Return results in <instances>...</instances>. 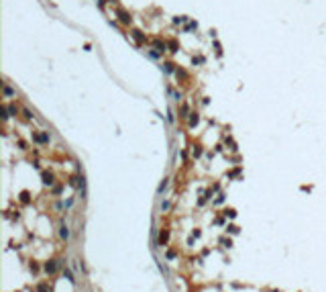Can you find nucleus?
<instances>
[{"instance_id": "1", "label": "nucleus", "mask_w": 326, "mask_h": 292, "mask_svg": "<svg viewBox=\"0 0 326 292\" xmlns=\"http://www.w3.org/2000/svg\"><path fill=\"white\" fill-rule=\"evenodd\" d=\"M116 14H118V20H120V22H124V25H129V22H131V14H129L126 10L118 8V10H116Z\"/></svg>"}, {"instance_id": "2", "label": "nucleus", "mask_w": 326, "mask_h": 292, "mask_svg": "<svg viewBox=\"0 0 326 292\" xmlns=\"http://www.w3.org/2000/svg\"><path fill=\"white\" fill-rule=\"evenodd\" d=\"M55 270H57V263H55V261H47V263H45V272H49V274H53V272H55Z\"/></svg>"}, {"instance_id": "3", "label": "nucleus", "mask_w": 326, "mask_h": 292, "mask_svg": "<svg viewBox=\"0 0 326 292\" xmlns=\"http://www.w3.org/2000/svg\"><path fill=\"white\" fill-rule=\"evenodd\" d=\"M131 35H133V37H135V39H137V41H139V43H143V41H145V37H143V35H141V31H133V33H131Z\"/></svg>"}, {"instance_id": "4", "label": "nucleus", "mask_w": 326, "mask_h": 292, "mask_svg": "<svg viewBox=\"0 0 326 292\" xmlns=\"http://www.w3.org/2000/svg\"><path fill=\"white\" fill-rule=\"evenodd\" d=\"M59 235H61V239H67V237H69V231H67V227H65V225H61V231H59Z\"/></svg>"}, {"instance_id": "5", "label": "nucleus", "mask_w": 326, "mask_h": 292, "mask_svg": "<svg viewBox=\"0 0 326 292\" xmlns=\"http://www.w3.org/2000/svg\"><path fill=\"white\" fill-rule=\"evenodd\" d=\"M43 182H45V184H51L53 180H51V176H49V174H43Z\"/></svg>"}, {"instance_id": "6", "label": "nucleus", "mask_w": 326, "mask_h": 292, "mask_svg": "<svg viewBox=\"0 0 326 292\" xmlns=\"http://www.w3.org/2000/svg\"><path fill=\"white\" fill-rule=\"evenodd\" d=\"M165 241H167V233H161V235H159V243L163 245V243H165Z\"/></svg>"}, {"instance_id": "7", "label": "nucleus", "mask_w": 326, "mask_h": 292, "mask_svg": "<svg viewBox=\"0 0 326 292\" xmlns=\"http://www.w3.org/2000/svg\"><path fill=\"white\" fill-rule=\"evenodd\" d=\"M196 123H198V115H196V112H194V115H192V119H190V125L194 127Z\"/></svg>"}, {"instance_id": "8", "label": "nucleus", "mask_w": 326, "mask_h": 292, "mask_svg": "<svg viewBox=\"0 0 326 292\" xmlns=\"http://www.w3.org/2000/svg\"><path fill=\"white\" fill-rule=\"evenodd\" d=\"M165 188H167V180H163V182H161V186H159V192H163Z\"/></svg>"}]
</instances>
